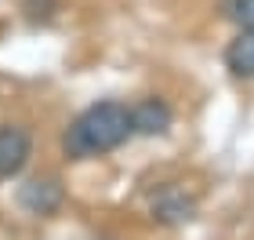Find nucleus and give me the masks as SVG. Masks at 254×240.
<instances>
[{
  "label": "nucleus",
  "instance_id": "nucleus-7",
  "mask_svg": "<svg viewBox=\"0 0 254 240\" xmlns=\"http://www.w3.org/2000/svg\"><path fill=\"white\" fill-rule=\"evenodd\" d=\"M222 15L240 29L254 26V0H222Z\"/></svg>",
  "mask_w": 254,
  "mask_h": 240
},
{
  "label": "nucleus",
  "instance_id": "nucleus-6",
  "mask_svg": "<svg viewBox=\"0 0 254 240\" xmlns=\"http://www.w3.org/2000/svg\"><path fill=\"white\" fill-rule=\"evenodd\" d=\"M225 66L233 77H254V26L240 29L236 40L225 48Z\"/></svg>",
  "mask_w": 254,
  "mask_h": 240
},
{
  "label": "nucleus",
  "instance_id": "nucleus-1",
  "mask_svg": "<svg viewBox=\"0 0 254 240\" xmlns=\"http://www.w3.org/2000/svg\"><path fill=\"white\" fill-rule=\"evenodd\" d=\"M134 135L131 109L124 102H95L62 131V153L69 160H91L113 153Z\"/></svg>",
  "mask_w": 254,
  "mask_h": 240
},
{
  "label": "nucleus",
  "instance_id": "nucleus-5",
  "mask_svg": "<svg viewBox=\"0 0 254 240\" xmlns=\"http://www.w3.org/2000/svg\"><path fill=\"white\" fill-rule=\"evenodd\" d=\"M192 211H196L192 197H186V189H178V186H164V189H160L156 197H153V219L167 222V226L189 222V219H192Z\"/></svg>",
  "mask_w": 254,
  "mask_h": 240
},
{
  "label": "nucleus",
  "instance_id": "nucleus-3",
  "mask_svg": "<svg viewBox=\"0 0 254 240\" xmlns=\"http://www.w3.org/2000/svg\"><path fill=\"white\" fill-rule=\"evenodd\" d=\"M62 200H65V189H62V182L55 175L29 178L26 186H18V204L29 215H40V219H44V215H55L62 208Z\"/></svg>",
  "mask_w": 254,
  "mask_h": 240
},
{
  "label": "nucleus",
  "instance_id": "nucleus-8",
  "mask_svg": "<svg viewBox=\"0 0 254 240\" xmlns=\"http://www.w3.org/2000/svg\"><path fill=\"white\" fill-rule=\"evenodd\" d=\"M98 240H109V237H98Z\"/></svg>",
  "mask_w": 254,
  "mask_h": 240
},
{
  "label": "nucleus",
  "instance_id": "nucleus-2",
  "mask_svg": "<svg viewBox=\"0 0 254 240\" xmlns=\"http://www.w3.org/2000/svg\"><path fill=\"white\" fill-rule=\"evenodd\" d=\"M33 157V135L22 124H0V178L22 175Z\"/></svg>",
  "mask_w": 254,
  "mask_h": 240
},
{
  "label": "nucleus",
  "instance_id": "nucleus-4",
  "mask_svg": "<svg viewBox=\"0 0 254 240\" xmlns=\"http://www.w3.org/2000/svg\"><path fill=\"white\" fill-rule=\"evenodd\" d=\"M175 120V113L164 98H142L138 106H131V124L134 135H164Z\"/></svg>",
  "mask_w": 254,
  "mask_h": 240
}]
</instances>
